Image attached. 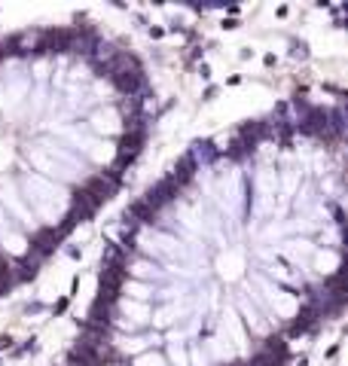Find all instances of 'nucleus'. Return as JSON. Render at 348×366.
I'll return each mask as SVG.
<instances>
[{"mask_svg": "<svg viewBox=\"0 0 348 366\" xmlns=\"http://www.w3.org/2000/svg\"><path fill=\"white\" fill-rule=\"evenodd\" d=\"M138 82H141V77H138V74H128V71H122V74L116 77V85H119L122 92H135Z\"/></svg>", "mask_w": 348, "mask_h": 366, "instance_id": "nucleus-1", "label": "nucleus"}, {"mask_svg": "<svg viewBox=\"0 0 348 366\" xmlns=\"http://www.w3.org/2000/svg\"><path fill=\"white\" fill-rule=\"evenodd\" d=\"M9 345H12V339H9V336H0V348H9Z\"/></svg>", "mask_w": 348, "mask_h": 366, "instance_id": "nucleus-2", "label": "nucleus"}]
</instances>
